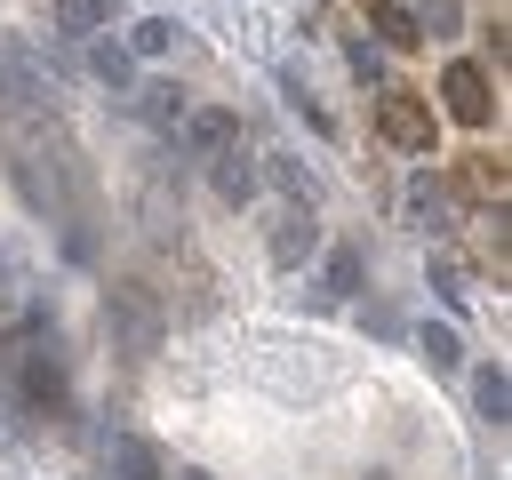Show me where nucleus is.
I'll return each mask as SVG.
<instances>
[{"label":"nucleus","instance_id":"obj_8","mask_svg":"<svg viewBox=\"0 0 512 480\" xmlns=\"http://www.w3.org/2000/svg\"><path fill=\"white\" fill-rule=\"evenodd\" d=\"M184 152H200V160H216V152H232L240 144V112H224V104H208V112H184Z\"/></svg>","mask_w":512,"mask_h":480},{"label":"nucleus","instance_id":"obj_17","mask_svg":"<svg viewBox=\"0 0 512 480\" xmlns=\"http://www.w3.org/2000/svg\"><path fill=\"white\" fill-rule=\"evenodd\" d=\"M264 176H272V184L288 192V208H312V200H320V176H312V168H304L296 152H280V160H264Z\"/></svg>","mask_w":512,"mask_h":480},{"label":"nucleus","instance_id":"obj_6","mask_svg":"<svg viewBox=\"0 0 512 480\" xmlns=\"http://www.w3.org/2000/svg\"><path fill=\"white\" fill-rule=\"evenodd\" d=\"M24 400H32V408H48V416H64V408H72V384H64V352H56V344L24 352Z\"/></svg>","mask_w":512,"mask_h":480},{"label":"nucleus","instance_id":"obj_7","mask_svg":"<svg viewBox=\"0 0 512 480\" xmlns=\"http://www.w3.org/2000/svg\"><path fill=\"white\" fill-rule=\"evenodd\" d=\"M104 480H168V464L144 432H112L104 440Z\"/></svg>","mask_w":512,"mask_h":480},{"label":"nucleus","instance_id":"obj_9","mask_svg":"<svg viewBox=\"0 0 512 480\" xmlns=\"http://www.w3.org/2000/svg\"><path fill=\"white\" fill-rule=\"evenodd\" d=\"M264 248H272V264H280V272H296V264L320 248V216H312V208H280V224H272V240H264Z\"/></svg>","mask_w":512,"mask_h":480},{"label":"nucleus","instance_id":"obj_13","mask_svg":"<svg viewBox=\"0 0 512 480\" xmlns=\"http://www.w3.org/2000/svg\"><path fill=\"white\" fill-rule=\"evenodd\" d=\"M408 224L416 232H448V184L440 176H408Z\"/></svg>","mask_w":512,"mask_h":480},{"label":"nucleus","instance_id":"obj_12","mask_svg":"<svg viewBox=\"0 0 512 480\" xmlns=\"http://www.w3.org/2000/svg\"><path fill=\"white\" fill-rule=\"evenodd\" d=\"M472 408H480V424H496V432H504V416H512V376H504L496 360H480V368H472Z\"/></svg>","mask_w":512,"mask_h":480},{"label":"nucleus","instance_id":"obj_3","mask_svg":"<svg viewBox=\"0 0 512 480\" xmlns=\"http://www.w3.org/2000/svg\"><path fill=\"white\" fill-rule=\"evenodd\" d=\"M440 112H448L456 128H488V120H496V88H488V64L456 56V64L440 72Z\"/></svg>","mask_w":512,"mask_h":480},{"label":"nucleus","instance_id":"obj_22","mask_svg":"<svg viewBox=\"0 0 512 480\" xmlns=\"http://www.w3.org/2000/svg\"><path fill=\"white\" fill-rule=\"evenodd\" d=\"M344 64H352V72H360V80H368V88H376V80H384V56H376V48H368V40H352V48H344Z\"/></svg>","mask_w":512,"mask_h":480},{"label":"nucleus","instance_id":"obj_5","mask_svg":"<svg viewBox=\"0 0 512 480\" xmlns=\"http://www.w3.org/2000/svg\"><path fill=\"white\" fill-rule=\"evenodd\" d=\"M40 320H48L40 288L24 280V264H16V256H0V336H24V328H40Z\"/></svg>","mask_w":512,"mask_h":480},{"label":"nucleus","instance_id":"obj_24","mask_svg":"<svg viewBox=\"0 0 512 480\" xmlns=\"http://www.w3.org/2000/svg\"><path fill=\"white\" fill-rule=\"evenodd\" d=\"M176 480H208V472H176Z\"/></svg>","mask_w":512,"mask_h":480},{"label":"nucleus","instance_id":"obj_10","mask_svg":"<svg viewBox=\"0 0 512 480\" xmlns=\"http://www.w3.org/2000/svg\"><path fill=\"white\" fill-rule=\"evenodd\" d=\"M136 112H144V120H152L160 136H176L192 104H184V88H176V80H144V88H136Z\"/></svg>","mask_w":512,"mask_h":480},{"label":"nucleus","instance_id":"obj_2","mask_svg":"<svg viewBox=\"0 0 512 480\" xmlns=\"http://www.w3.org/2000/svg\"><path fill=\"white\" fill-rule=\"evenodd\" d=\"M376 136H384L392 152H416V160H432V136H440V112H432V96H416V88H384V96H376Z\"/></svg>","mask_w":512,"mask_h":480},{"label":"nucleus","instance_id":"obj_1","mask_svg":"<svg viewBox=\"0 0 512 480\" xmlns=\"http://www.w3.org/2000/svg\"><path fill=\"white\" fill-rule=\"evenodd\" d=\"M104 328H112V352L120 360H152L160 336H168V312H160V296L144 280H112L104 288Z\"/></svg>","mask_w":512,"mask_h":480},{"label":"nucleus","instance_id":"obj_21","mask_svg":"<svg viewBox=\"0 0 512 480\" xmlns=\"http://www.w3.org/2000/svg\"><path fill=\"white\" fill-rule=\"evenodd\" d=\"M472 192L504 208V160H488V152H480V160H472Z\"/></svg>","mask_w":512,"mask_h":480},{"label":"nucleus","instance_id":"obj_14","mask_svg":"<svg viewBox=\"0 0 512 480\" xmlns=\"http://www.w3.org/2000/svg\"><path fill=\"white\" fill-rule=\"evenodd\" d=\"M368 24H376V40H384V48H416V40H424L416 8H400V0H368Z\"/></svg>","mask_w":512,"mask_h":480},{"label":"nucleus","instance_id":"obj_4","mask_svg":"<svg viewBox=\"0 0 512 480\" xmlns=\"http://www.w3.org/2000/svg\"><path fill=\"white\" fill-rule=\"evenodd\" d=\"M0 96L24 104V112H56V72H48L24 40H0Z\"/></svg>","mask_w":512,"mask_h":480},{"label":"nucleus","instance_id":"obj_18","mask_svg":"<svg viewBox=\"0 0 512 480\" xmlns=\"http://www.w3.org/2000/svg\"><path fill=\"white\" fill-rule=\"evenodd\" d=\"M112 24V0H56V32L64 40H96Z\"/></svg>","mask_w":512,"mask_h":480},{"label":"nucleus","instance_id":"obj_25","mask_svg":"<svg viewBox=\"0 0 512 480\" xmlns=\"http://www.w3.org/2000/svg\"><path fill=\"white\" fill-rule=\"evenodd\" d=\"M368 480H384V472H368Z\"/></svg>","mask_w":512,"mask_h":480},{"label":"nucleus","instance_id":"obj_23","mask_svg":"<svg viewBox=\"0 0 512 480\" xmlns=\"http://www.w3.org/2000/svg\"><path fill=\"white\" fill-rule=\"evenodd\" d=\"M432 288H440V296H448V304H464V272H456V264H448V256H432Z\"/></svg>","mask_w":512,"mask_h":480},{"label":"nucleus","instance_id":"obj_20","mask_svg":"<svg viewBox=\"0 0 512 480\" xmlns=\"http://www.w3.org/2000/svg\"><path fill=\"white\" fill-rule=\"evenodd\" d=\"M88 64H96V80H104L112 96H120V88H136V56H128L120 40H96V48H88Z\"/></svg>","mask_w":512,"mask_h":480},{"label":"nucleus","instance_id":"obj_11","mask_svg":"<svg viewBox=\"0 0 512 480\" xmlns=\"http://www.w3.org/2000/svg\"><path fill=\"white\" fill-rule=\"evenodd\" d=\"M208 184H216V200H224V208H248V200H256V168L240 160V144L208 160Z\"/></svg>","mask_w":512,"mask_h":480},{"label":"nucleus","instance_id":"obj_16","mask_svg":"<svg viewBox=\"0 0 512 480\" xmlns=\"http://www.w3.org/2000/svg\"><path fill=\"white\" fill-rule=\"evenodd\" d=\"M416 352H424V368H432V376H456V368H464V344H456V328H448V320H424V328H416Z\"/></svg>","mask_w":512,"mask_h":480},{"label":"nucleus","instance_id":"obj_15","mask_svg":"<svg viewBox=\"0 0 512 480\" xmlns=\"http://www.w3.org/2000/svg\"><path fill=\"white\" fill-rule=\"evenodd\" d=\"M360 280H368V264H360V248H328V272H320V296H328V304H352V296H360Z\"/></svg>","mask_w":512,"mask_h":480},{"label":"nucleus","instance_id":"obj_19","mask_svg":"<svg viewBox=\"0 0 512 480\" xmlns=\"http://www.w3.org/2000/svg\"><path fill=\"white\" fill-rule=\"evenodd\" d=\"M120 48H128V56H168V48H176V16H136Z\"/></svg>","mask_w":512,"mask_h":480}]
</instances>
